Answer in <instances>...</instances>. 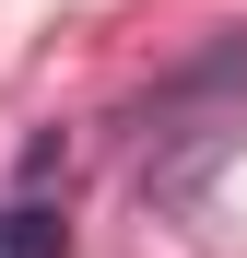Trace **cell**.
<instances>
[{
    "instance_id": "obj_1",
    "label": "cell",
    "mask_w": 247,
    "mask_h": 258,
    "mask_svg": "<svg viewBox=\"0 0 247 258\" xmlns=\"http://www.w3.org/2000/svg\"><path fill=\"white\" fill-rule=\"evenodd\" d=\"M0 258H71V223L47 200H12V211H0Z\"/></svg>"
}]
</instances>
